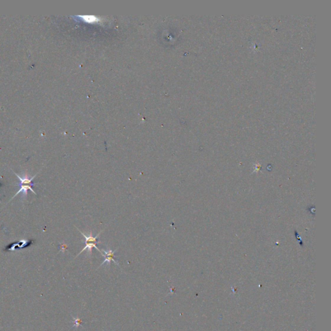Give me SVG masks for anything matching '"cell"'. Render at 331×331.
Listing matches in <instances>:
<instances>
[{"mask_svg":"<svg viewBox=\"0 0 331 331\" xmlns=\"http://www.w3.org/2000/svg\"><path fill=\"white\" fill-rule=\"evenodd\" d=\"M117 250H118V249H117V250H114V251L111 250V249H109V250H102V251H103L104 254H102V255H103V256L104 257L105 259H104V261L102 262L101 265H100V267H100L101 266H102V265H103L105 264V263H107V265H110L111 261H113L116 265H119L118 262L117 261H115V259H114L115 253L117 251Z\"/></svg>","mask_w":331,"mask_h":331,"instance_id":"2","label":"cell"},{"mask_svg":"<svg viewBox=\"0 0 331 331\" xmlns=\"http://www.w3.org/2000/svg\"><path fill=\"white\" fill-rule=\"evenodd\" d=\"M18 185L19 186V190H18V192L15 194V195L12 197V199L14 197H15L16 196L18 195V194L20 193H22L23 196L27 197V192H28V190H30L32 192L34 193L35 195H36V193L33 190L32 187V186H33L32 185H27V184H18Z\"/></svg>","mask_w":331,"mask_h":331,"instance_id":"3","label":"cell"},{"mask_svg":"<svg viewBox=\"0 0 331 331\" xmlns=\"http://www.w3.org/2000/svg\"><path fill=\"white\" fill-rule=\"evenodd\" d=\"M14 173L15 174V175L18 177V179L19 180V184H27V185H32V186L35 185L34 183L32 182V180L35 179V177L36 176V175H34L33 177H31V178H30V177H29L28 175H25L24 176H23V177H22L19 176L18 174L14 173Z\"/></svg>","mask_w":331,"mask_h":331,"instance_id":"4","label":"cell"},{"mask_svg":"<svg viewBox=\"0 0 331 331\" xmlns=\"http://www.w3.org/2000/svg\"><path fill=\"white\" fill-rule=\"evenodd\" d=\"M84 20L89 22H95L98 21V18L93 16H83L81 17Z\"/></svg>","mask_w":331,"mask_h":331,"instance_id":"5","label":"cell"},{"mask_svg":"<svg viewBox=\"0 0 331 331\" xmlns=\"http://www.w3.org/2000/svg\"><path fill=\"white\" fill-rule=\"evenodd\" d=\"M77 229H78V228H77ZM78 230L79 231L81 234H82L83 237H84V239H85V241H84L85 247H84V248L82 249V250H81V251L80 252V253L77 255V256H76V257H78V255H79L80 254L82 253V252H84L86 250H88V254L89 255V256H91L92 248H96L97 250L99 252H100V253H101V254H102V252L100 250H99V249L98 248V247H97V244H100V242L97 241V238L99 237V235H100V234L102 233V231H100V232H99V233L96 235V236L94 237V236H93V235H92V232H90L89 234V235H86V234H84L83 232H81V231H80V230H79L78 229Z\"/></svg>","mask_w":331,"mask_h":331,"instance_id":"1","label":"cell"},{"mask_svg":"<svg viewBox=\"0 0 331 331\" xmlns=\"http://www.w3.org/2000/svg\"><path fill=\"white\" fill-rule=\"evenodd\" d=\"M82 322V321L81 319L79 318H73V323H74V325L73 327H76V328H78L79 326H81V323Z\"/></svg>","mask_w":331,"mask_h":331,"instance_id":"6","label":"cell"}]
</instances>
